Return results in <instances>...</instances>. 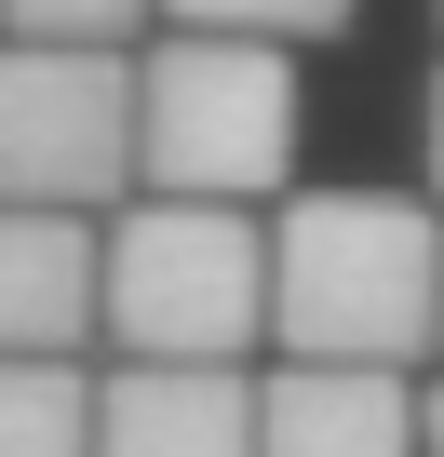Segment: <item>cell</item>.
Here are the masks:
<instances>
[{
  "instance_id": "8fae6325",
  "label": "cell",
  "mask_w": 444,
  "mask_h": 457,
  "mask_svg": "<svg viewBox=\"0 0 444 457\" xmlns=\"http://www.w3.org/2000/svg\"><path fill=\"white\" fill-rule=\"evenodd\" d=\"M417 430H431V457H444V377H431V390H417Z\"/></svg>"
},
{
  "instance_id": "ba28073f",
  "label": "cell",
  "mask_w": 444,
  "mask_h": 457,
  "mask_svg": "<svg viewBox=\"0 0 444 457\" xmlns=\"http://www.w3.org/2000/svg\"><path fill=\"white\" fill-rule=\"evenodd\" d=\"M0 457H95V377L81 363H0Z\"/></svg>"
},
{
  "instance_id": "7c38bea8",
  "label": "cell",
  "mask_w": 444,
  "mask_h": 457,
  "mask_svg": "<svg viewBox=\"0 0 444 457\" xmlns=\"http://www.w3.org/2000/svg\"><path fill=\"white\" fill-rule=\"evenodd\" d=\"M431 188H444V81H431Z\"/></svg>"
},
{
  "instance_id": "8992f818",
  "label": "cell",
  "mask_w": 444,
  "mask_h": 457,
  "mask_svg": "<svg viewBox=\"0 0 444 457\" xmlns=\"http://www.w3.org/2000/svg\"><path fill=\"white\" fill-rule=\"evenodd\" d=\"M95 457H256V377L121 363L95 377Z\"/></svg>"
},
{
  "instance_id": "5b68a950",
  "label": "cell",
  "mask_w": 444,
  "mask_h": 457,
  "mask_svg": "<svg viewBox=\"0 0 444 457\" xmlns=\"http://www.w3.org/2000/svg\"><path fill=\"white\" fill-rule=\"evenodd\" d=\"M108 337V228L0 202V363H81Z\"/></svg>"
},
{
  "instance_id": "6da1fadb",
  "label": "cell",
  "mask_w": 444,
  "mask_h": 457,
  "mask_svg": "<svg viewBox=\"0 0 444 457\" xmlns=\"http://www.w3.org/2000/svg\"><path fill=\"white\" fill-rule=\"evenodd\" d=\"M270 337L297 363L404 377L444 350V228L390 188H310L270 228Z\"/></svg>"
},
{
  "instance_id": "7a4b0ae2",
  "label": "cell",
  "mask_w": 444,
  "mask_h": 457,
  "mask_svg": "<svg viewBox=\"0 0 444 457\" xmlns=\"http://www.w3.org/2000/svg\"><path fill=\"white\" fill-rule=\"evenodd\" d=\"M297 162V68L283 41H202L175 28L135 68V188L148 202H270Z\"/></svg>"
},
{
  "instance_id": "9c48e42d",
  "label": "cell",
  "mask_w": 444,
  "mask_h": 457,
  "mask_svg": "<svg viewBox=\"0 0 444 457\" xmlns=\"http://www.w3.org/2000/svg\"><path fill=\"white\" fill-rule=\"evenodd\" d=\"M162 14L202 28V41H337L350 0H162Z\"/></svg>"
},
{
  "instance_id": "277c9868",
  "label": "cell",
  "mask_w": 444,
  "mask_h": 457,
  "mask_svg": "<svg viewBox=\"0 0 444 457\" xmlns=\"http://www.w3.org/2000/svg\"><path fill=\"white\" fill-rule=\"evenodd\" d=\"M135 188V68L121 54H41L0 41V202L95 215Z\"/></svg>"
},
{
  "instance_id": "3957f363",
  "label": "cell",
  "mask_w": 444,
  "mask_h": 457,
  "mask_svg": "<svg viewBox=\"0 0 444 457\" xmlns=\"http://www.w3.org/2000/svg\"><path fill=\"white\" fill-rule=\"evenodd\" d=\"M108 337L121 363L243 377V350L270 337V228L230 202H135L108 228Z\"/></svg>"
},
{
  "instance_id": "52a82bcc",
  "label": "cell",
  "mask_w": 444,
  "mask_h": 457,
  "mask_svg": "<svg viewBox=\"0 0 444 457\" xmlns=\"http://www.w3.org/2000/svg\"><path fill=\"white\" fill-rule=\"evenodd\" d=\"M256 457H431V430H417L404 377L283 363V377H256Z\"/></svg>"
},
{
  "instance_id": "30bf717a",
  "label": "cell",
  "mask_w": 444,
  "mask_h": 457,
  "mask_svg": "<svg viewBox=\"0 0 444 457\" xmlns=\"http://www.w3.org/2000/svg\"><path fill=\"white\" fill-rule=\"evenodd\" d=\"M0 28L41 41V54H121L148 28V0H0Z\"/></svg>"
}]
</instances>
